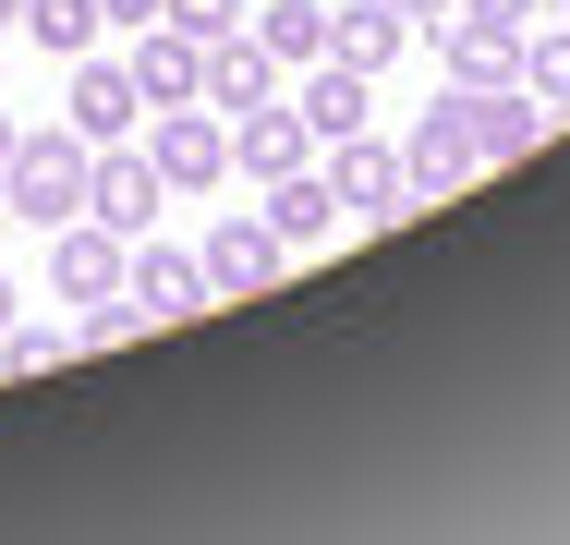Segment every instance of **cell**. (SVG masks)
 <instances>
[{"instance_id":"f546056e","label":"cell","mask_w":570,"mask_h":545,"mask_svg":"<svg viewBox=\"0 0 570 545\" xmlns=\"http://www.w3.org/2000/svg\"><path fill=\"white\" fill-rule=\"evenodd\" d=\"M547 12H559V24H570V0H547Z\"/></svg>"},{"instance_id":"6da1fadb","label":"cell","mask_w":570,"mask_h":545,"mask_svg":"<svg viewBox=\"0 0 570 545\" xmlns=\"http://www.w3.org/2000/svg\"><path fill=\"white\" fill-rule=\"evenodd\" d=\"M86 158H98V146H86L73 121H37V133L12 121V158H0V207L24 218V230H61V218H86Z\"/></svg>"},{"instance_id":"52a82bcc","label":"cell","mask_w":570,"mask_h":545,"mask_svg":"<svg viewBox=\"0 0 570 545\" xmlns=\"http://www.w3.org/2000/svg\"><path fill=\"white\" fill-rule=\"evenodd\" d=\"M121 73H134V98H146V109L207 98V49H195V37H170V24H134V37H121Z\"/></svg>"},{"instance_id":"d4e9b609","label":"cell","mask_w":570,"mask_h":545,"mask_svg":"<svg viewBox=\"0 0 570 545\" xmlns=\"http://www.w3.org/2000/svg\"><path fill=\"white\" fill-rule=\"evenodd\" d=\"M98 24H121V37H134V24H158V0H98Z\"/></svg>"},{"instance_id":"9a60e30c","label":"cell","mask_w":570,"mask_h":545,"mask_svg":"<svg viewBox=\"0 0 570 545\" xmlns=\"http://www.w3.org/2000/svg\"><path fill=\"white\" fill-rule=\"evenodd\" d=\"M304 133L316 146H341V133H364V109H376V73H352V61H304Z\"/></svg>"},{"instance_id":"ffe728a7","label":"cell","mask_w":570,"mask_h":545,"mask_svg":"<svg viewBox=\"0 0 570 545\" xmlns=\"http://www.w3.org/2000/svg\"><path fill=\"white\" fill-rule=\"evenodd\" d=\"M134 339H146V304H134V291H98V304L73 316V351H134Z\"/></svg>"},{"instance_id":"44dd1931","label":"cell","mask_w":570,"mask_h":545,"mask_svg":"<svg viewBox=\"0 0 570 545\" xmlns=\"http://www.w3.org/2000/svg\"><path fill=\"white\" fill-rule=\"evenodd\" d=\"M158 24H170V37H195V49H219V37H243L255 12H243V0H158Z\"/></svg>"},{"instance_id":"e0dca14e","label":"cell","mask_w":570,"mask_h":545,"mask_svg":"<svg viewBox=\"0 0 570 545\" xmlns=\"http://www.w3.org/2000/svg\"><path fill=\"white\" fill-rule=\"evenodd\" d=\"M401 49H413V24H401L389 0H341V12H328V61H352V73H389Z\"/></svg>"},{"instance_id":"277c9868","label":"cell","mask_w":570,"mask_h":545,"mask_svg":"<svg viewBox=\"0 0 570 545\" xmlns=\"http://www.w3.org/2000/svg\"><path fill=\"white\" fill-rule=\"evenodd\" d=\"M485 158H473V98H438V109H413V146H401V182H413V207H438V195H461Z\"/></svg>"},{"instance_id":"cb8c5ba5","label":"cell","mask_w":570,"mask_h":545,"mask_svg":"<svg viewBox=\"0 0 570 545\" xmlns=\"http://www.w3.org/2000/svg\"><path fill=\"white\" fill-rule=\"evenodd\" d=\"M389 12H401V24H413V37H438V24H450L461 0H389Z\"/></svg>"},{"instance_id":"3957f363","label":"cell","mask_w":570,"mask_h":545,"mask_svg":"<svg viewBox=\"0 0 570 545\" xmlns=\"http://www.w3.org/2000/svg\"><path fill=\"white\" fill-rule=\"evenodd\" d=\"M146 158H158V182H170V195H219V170H230V121H219L207 98L146 109Z\"/></svg>"},{"instance_id":"4316f807","label":"cell","mask_w":570,"mask_h":545,"mask_svg":"<svg viewBox=\"0 0 570 545\" xmlns=\"http://www.w3.org/2000/svg\"><path fill=\"white\" fill-rule=\"evenodd\" d=\"M12 24H24V0H0V37H12Z\"/></svg>"},{"instance_id":"7402d4cb","label":"cell","mask_w":570,"mask_h":545,"mask_svg":"<svg viewBox=\"0 0 570 545\" xmlns=\"http://www.w3.org/2000/svg\"><path fill=\"white\" fill-rule=\"evenodd\" d=\"M522 86L547 109H570V24H547V37H522Z\"/></svg>"},{"instance_id":"ac0fdd59","label":"cell","mask_w":570,"mask_h":545,"mask_svg":"<svg viewBox=\"0 0 570 545\" xmlns=\"http://www.w3.org/2000/svg\"><path fill=\"white\" fill-rule=\"evenodd\" d=\"M255 37L279 49V73H304V61H328V0H267Z\"/></svg>"},{"instance_id":"f1b7e54d","label":"cell","mask_w":570,"mask_h":545,"mask_svg":"<svg viewBox=\"0 0 570 545\" xmlns=\"http://www.w3.org/2000/svg\"><path fill=\"white\" fill-rule=\"evenodd\" d=\"M0 327H12V279H0Z\"/></svg>"},{"instance_id":"5bb4252c","label":"cell","mask_w":570,"mask_h":545,"mask_svg":"<svg viewBox=\"0 0 570 545\" xmlns=\"http://www.w3.org/2000/svg\"><path fill=\"white\" fill-rule=\"evenodd\" d=\"M267 230H279V242H292V267H304V255H316V242H328V230H341V195H328V170H316V158H304V170H279V182H267Z\"/></svg>"},{"instance_id":"484cf974","label":"cell","mask_w":570,"mask_h":545,"mask_svg":"<svg viewBox=\"0 0 570 545\" xmlns=\"http://www.w3.org/2000/svg\"><path fill=\"white\" fill-rule=\"evenodd\" d=\"M461 12H510V24H522V12H547V0H461Z\"/></svg>"},{"instance_id":"4dcf8cb0","label":"cell","mask_w":570,"mask_h":545,"mask_svg":"<svg viewBox=\"0 0 570 545\" xmlns=\"http://www.w3.org/2000/svg\"><path fill=\"white\" fill-rule=\"evenodd\" d=\"M0 230H12V207H0Z\"/></svg>"},{"instance_id":"83f0119b","label":"cell","mask_w":570,"mask_h":545,"mask_svg":"<svg viewBox=\"0 0 570 545\" xmlns=\"http://www.w3.org/2000/svg\"><path fill=\"white\" fill-rule=\"evenodd\" d=\"M0 158H12V109H0Z\"/></svg>"},{"instance_id":"5b68a950","label":"cell","mask_w":570,"mask_h":545,"mask_svg":"<svg viewBox=\"0 0 570 545\" xmlns=\"http://www.w3.org/2000/svg\"><path fill=\"white\" fill-rule=\"evenodd\" d=\"M158 207H170V182H158V158H146V146H98V158H86V218H98V230L146 242Z\"/></svg>"},{"instance_id":"4fadbf2b","label":"cell","mask_w":570,"mask_h":545,"mask_svg":"<svg viewBox=\"0 0 570 545\" xmlns=\"http://www.w3.org/2000/svg\"><path fill=\"white\" fill-rule=\"evenodd\" d=\"M304 158H316V133H304V109H243V121H230V170H243V182H279V170H304Z\"/></svg>"},{"instance_id":"7a4b0ae2","label":"cell","mask_w":570,"mask_h":545,"mask_svg":"<svg viewBox=\"0 0 570 545\" xmlns=\"http://www.w3.org/2000/svg\"><path fill=\"white\" fill-rule=\"evenodd\" d=\"M195 267H207L219 304H255V291L292 279V242L267 230V207H219V218H207V242H195Z\"/></svg>"},{"instance_id":"8992f818","label":"cell","mask_w":570,"mask_h":545,"mask_svg":"<svg viewBox=\"0 0 570 545\" xmlns=\"http://www.w3.org/2000/svg\"><path fill=\"white\" fill-rule=\"evenodd\" d=\"M328 195H341V218H413V182H401V146H376V133H341L328 146Z\"/></svg>"},{"instance_id":"d6986e66","label":"cell","mask_w":570,"mask_h":545,"mask_svg":"<svg viewBox=\"0 0 570 545\" xmlns=\"http://www.w3.org/2000/svg\"><path fill=\"white\" fill-rule=\"evenodd\" d=\"M24 49L86 61V49H98V0H24Z\"/></svg>"},{"instance_id":"ba28073f","label":"cell","mask_w":570,"mask_h":545,"mask_svg":"<svg viewBox=\"0 0 570 545\" xmlns=\"http://www.w3.org/2000/svg\"><path fill=\"white\" fill-rule=\"evenodd\" d=\"M438 61H450V86H522V24L510 12H450Z\"/></svg>"},{"instance_id":"2e32d148","label":"cell","mask_w":570,"mask_h":545,"mask_svg":"<svg viewBox=\"0 0 570 545\" xmlns=\"http://www.w3.org/2000/svg\"><path fill=\"white\" fill-rule=\"evenodd\" d=\"M267 98H279V49H267L255 24L219 37V49H207V109H267Z\"/></svg>"},{"instance_id":"603a6c76","label":"cell","mask_w":570,"mask_h":545,"mask_svg":"<svg viewBox=\"0 0 570 545\" xmlns=\"http://www.w3.org/2000/svg\"><path fill=\"white\" fill-rule=\"evenodd\" d=\"M61 351H73V327H0V376H49V364H61Z\"/></svg>"},{"instance_id":"9c48e42d","label":"cell","mask_w":570,"mask_h":545,"mask_svg":"<svg viewBox=\"0 0 570 545\" xmlns=\"http://www.w3.org/2000/svg\"><path fill=\"white\" fill-rule=\"evenodd\" d=\"M461 98H473V158H485V170L534 158V146H547V121H559L534 86H461Z\"/></svg>"},{"instance_id":"30bf717a","label":"cell","mask_w":570,"mask_h":545,"mask_svg":"<svg viewBox=\"0 0 570 545\" xmlns=\"http://www.w3.org/2000/svg\"><path fill=\"white\" fill-rule=\"evenodd\" d=\"M121 291L146 304V327L207 316V267H195V255H170V242H134V255H121Z\"/></svg>"},{"instance_id":"7c38bea8","label":"cell","mask_w":570,"mask_h":545,"mask_svg":"<svg viewBox=\"0 0 570 545\" xmlns=\"http://www.w3.org/2000/svg\"><path fill=\"white\" fill-rule=\"evenodd\" d=\"M121 230H98V218H61V242H49V291L61 304H98V291H121Z\"/></svg>"},{"instance_id":"8fae6325","label":"cell","mask_w":570,"mask_h":545,"mask_svg":"<svg viewBox=\"0 0 570 545\" xmlns=\"http://www.w3.org/2000/svg\"><path fill=\"white\" fill-rule=\"evenodd\" d=\"M61 121H73L86 146H121V133L146 121V98H134V73H121V61H98V49H86V61H73V98H61Z\"/></svg>"}]
</instances>
